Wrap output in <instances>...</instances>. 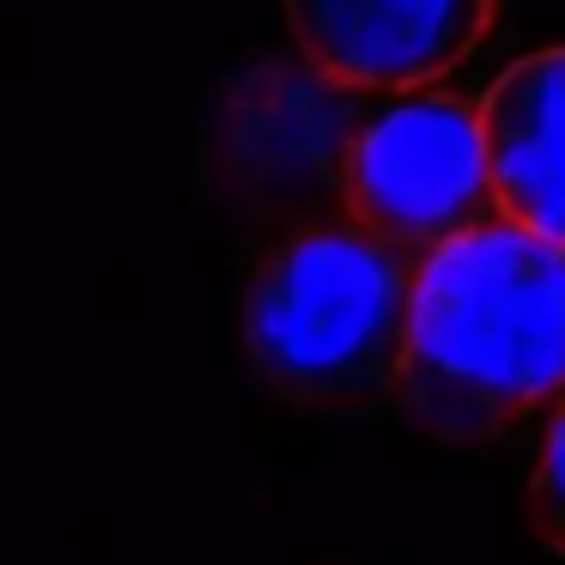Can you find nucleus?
<instances>
[{"instance_id":"20e7f679","label":"nucleus","mask_w":565,"mask_h":565,"mask_svg":"<svg viewBox=\"0 0 565 565\" xmlns=\"http://www.w3.org/2000/svg\"><path fill=\"white\" fill-rule=\"evenodd\" d=\"M371 98L334 86L298 50L262 55L225 86L207 159L232 201L256 213L310 220L341 213V159Z\"/></svg>"},{"instance_id":"f03ea898","label":"nucleus","mask_w":565,"mask_h":565,"mask_svg":"<svg viewBox=\"0 0 565 565\" xmlns=\"http://www.w3.org/2000/svg\"><path fill=\"white\" fill-rule=\"evenodd\" d=\"M407 262L347 213L274 225L244 280V353L286 407L353 414L395 395Z\"/></svg>"},{"instance_id":"7ed1b4c3","label":"nucleus","mask_w":565,"mask_h":565,"mask_svg":"<svg viewBox=\"0 0 565 565\" xmlns=\"http://www.w3.org/2000/svg\"><path fill=\"white\" fill-rule=\"evenodd\" d=\"M341 213L402 262H419L444 237L492 220V183L480 159L475 104L444 86L383 92L365 104L341 159Z\"/></svg>"},{"instance_id":"f257e3e1","label":"nucleus","mask_w":565,"mask_h":565,"mask_svg":"<svg viewBox=\"0 0 565 565\" xmlns=\"http://www.w3.org/2000/svg\"><path fill=\"white\" fill-rule=\"evenodd\" d=\"M565 377V249L492 220L407 262L402 419L431 444H499L559 407Z\"/></svg>"},{"instance_id":"423d86ee","label":"nucleus","mask_w":565,"mask_h":565,"mask_svg":"<svg viewBox=\"0 0 565 565\" xmlns=\"http://www.w3.org/2000/svg\"><path fill=\"white\" fill-rule=\"evenodd\" d=\"M492 207L541 237H565V50H529L475 104Z\"/></svg>"},{"instance_id":"0eeeda50","label":"nucleus","mask_w":565,"mask_h":565,"mask_svg":"<svg viewBox=\"0 0 565 565\" xmlns=\"http://www.w3.org/2000/svg\"><path fill=\"white\" fill-rule=\"evenodd\" d=\"M559 438H565V419H559V407H553L547 419H541V444H535V468H529V480H523V511H529V523H535V535H541V547L547 553H559Z\"/></svg>"},{"instance_id":"39448f33","label":"nucleus","mask_w":565,"mask_h":565,"mask_svg":"<svg viewBox=\"0 0 565 565\" xmlns=\"http://www.w3.org/2000/svg\"><path fill=\"white\" fill-rule=\"evenodd\" d=\"M504 0H280L292 50L359 98L444 86L499 31Z\"/></svg>"}]
</instances>
